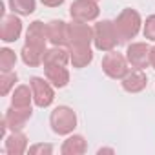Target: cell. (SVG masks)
Wrapping results in <instances>:
<instances>
[{"label":"cell","mask_w":155,"mask_h":155,"mask_svg":"<svg viewBox=\"0 0 155 155\" xmlns=\"http://www.w3.org/2000/svg\"><path fill=\"white\" fill-rule=\"evenodd\" d=\"M115 29L119 33L120 42H130L131 38H135L139 35V31L142 29V17L137 9L133 8H124L117 18L113 20Z\"/></svg>","instance_id":"cell-1"},{"label":"cell","mask_w":155,"mask_h":155,"mask_svg":"<svg viewBox=\"0 0 155 155\" xmlns=\"http://www.w3.org/2000/svg\"><path fill=\"white\" fill-rule=\"evenodd\" d=\"M119 44H120V38H119V33L115 29L113 20H101L93 26V46H95V49L106 53V51L115 49Z\"/></svg>","instance_id":"cell-2"},{"label":"cell","mask_w":155,"mask_h":155,"mask_svg":"<svg viewBox=\"0 0 155 155\" xmlns=\"http://www.w3.org/2000/svg\"><path fill=\"white\" fill-rule=\"evenodd\" d=\"M49 126L57 135H71L77 128V113L69 106H57L49 115Z\"/></svg>","instance_id":"cell-3"},{"label":"cell","mask_w":155,"mask_h":155,"mask_svg":"<svg viewBox=\"0 0 155 155\" xmlns=\"http://www.w3.org/2000/svg\"><path fill=\"white\" fill-rule=\"evenodd\" d=\"M128 66H130V64H128L126 55L119 53L117 49L106 51L104 57H102V64H101L104 75L110 77V79H113V81H120V79H122V77L130 71Z\"/></svg>","instance_id":"cell-4"},{"label":"cell","mask_w":155,"mask_h":155,"mask_svg":"<svg viewBox=\"0 0 155 155\" xmlns=\"http://www.w3.org/2000/svg\"><path fill=\"white\" fill-rule=\"evenodd\" d=\"M33 91V102L37 108H49L55 101V86L42 77H31L29 81Z\"/></svg>","instance_id":"cell-5"},{"label":"cell","mask_w":155,"mask_h":155,"mask_svg":"<svg viewBox=\"0 0 155 155\" xmlns=\"http://www.w3.org/2000/svg\"><path fill=\"white\" fill-rule=\"evenodd\" d=\"M101 15L99 2L93 0H75L69 6V17L71 20H81V22H93Z\"/></svg>","instance_id":"cell-6"},{"label":"cell","mask_w":155,"mask_h":155,"mask_svg":"<svg viewBox=\"0 0 155 155\" xmlns=\"http://www.w3.org/2000/svg\"><path fill=\"white\" fill-rule=\"evenodd\" d=\"M20 35H22L20 15H17V13L4 15L2 22H0V40L4 44H13L20 38Z\"/></svg>","instance_id":"cell-7"},{"label":"cell","mask_w":155,"mask_h":155,"mask_svg":"<svg viewBox=\"0 0 155 155\" xmlns=\"http://www.w3.org/2000/svg\"><path fill=\"white\" fill-rule=\"evenodd\" d=\"M150 49H151V46H148L146 42L128 44V48H126L128 64L131 68H137V69H146L150 66Z\"/></svg>","instance_id":"cell-8"},{"label":"cell","mask_w":155,"mask_h":155,"mask_svg":"<svg viewBox=\"0 0 155 155\" xmlns=\"http://www.w3.org/2000/svg\"><path fill=\"white\" fill-rule=\"evenodd\" d=\"M91 44H93V28L88 22L71 20L69 22V46H91Z\"/></svg>","instance_id":"cell-9"},{"label":"cell","mask_w":155,"mask_h":155,"mask_svg":"<svg viewBox=\"0 0 155 155\" xmlns=\"http://www.w3.org/2000/svg\"><path fill=\"white\" fill-rule=\"evenodd\" d=\"M31 115H33V108H15V106H9L2 120L8 126V130L20 131V130L26 128V124L31 119Z\"/></svg>","instance_id":"cell-10"},{"label":"cell","mask_w":155,"mask_h":155,"mask_svg":"<svg viewBox=\"0 0 155 155\" xmlns=\"http://www.w3.org/2000/svg\"><path fill=\"white\" fill-rule=\"evenodd\" d=\"M48 28V40L51 42V46H62L68 48L69 46V24L64 20H49L46 24Z\"/></svg>","instance_id":"cell-11"},{"label":"cell","mask_w":155,"mask_h":155,"mask_svg":"<svg viewBox=\"0 0 155 155\" xmlns=\"http://www.w3.org/2000/svg\"><path fill=\"white\" fill-rule=\"evenodd\" d=\"M120 86L128 93H140L148 86V75L144 73V69L133 68L120 79Z\"/></svg>","instance_id":"cell-12"},{"label":"cell","mask_w":155,"mask_h":155,"mask_svg":"<svg viewBox=\"0 0 155 155\" xmlns=\"http://www.w3.org/2000/svg\"><path fill=\"white\" fill-rule=\"evenodd\" d=\"M48 28L44 22L40 20H33L29 24V28L26 29V44H31L35 48H40V49H46V44H48Z\"/></svg>","instance_id":"cell-13"},{"label":"cell","mask_w":155,"mask_h":155,"mask_svg":"<svg viewBox=\"0 0 155 155\" xmlns=\"http://www.w3.org/2000/svg\"><path fill=\"white\" fill-rule=\"evenodd\" d=\"M29 148L28 137L20 131H11L9 135H6L4 139V150L8 155H24Z\"/></svg>","instance_id":"cell-14"},{"label":"cell","mask_w":155,"mask_h":155,"mask_svg":"<svg viewBox=\"0 0 155 155\" xmlns=\"http://www.w3.org/2000/svg\"><path fill=\"white\" fill-rule=\"evenodd\" d=\"M69 62L73 68L82 69L93 60V51L91 46H69Z\"/></svg>","instance_id":"cell-15"},{"label":"cell","mask_w":155,"mask_h":155,"mask_svg":"<svg viewBox=\"0 0 155 155\" xmlns=\"http://www.w3.org/2000/svg\"><path fill=\"white\" fill-rule=\"evenodd\" d=\"M44 73H46V79L55 86V88H66L69 84V71L66 66H44Z\"/></svg>","instance_id":"cell-16"},{"label":"cell","mask_w":155,"mask_h":155,"mask_svg":"<svg viewBox=\"0 0 155 155\" xmlns=\"http://www.w3.org/2000/svg\"><path fill=\"white\" fill-rule=\"evenodd\" d=\"M88 151V142L82 135H77V133H71L68 135V139L62 142L60 146V153L62 155H82Z\"/></svg>","instance_id":"cell-17"},{"label":"cell","mask_w":155,"mask_h":155,"mask_svg":"<svg viewBox=\"0 0 155 155\" xmlns=\"http://www.w3.org/2000/svg\"><path fill=\"white\" fill-rule=\"evenodd\" d=\"M69 62V49L62 48V46H53L49 49L44 51V60H42V66H68Z\"/></svg>","instance_id":"cell-18"},{"label":"cell","mask_w":155,"mask_h":155,"mask_svg":"<svg viewBox=\"0 0 155 155\" xmlns=\"http://www.w3.org/2000/svg\"><path fill=\"white\" fill-rule=\"evenodd\" d=\"M33 91H31V86H26V84H20L13 90V95H11V106L15 108H33Z\"/></svg>","instance_id":"cell-19"},{"label":"cell","mask_w":155,"mask_h":155,"mask_svg":"<svg viewBox=\"0 0 155 155\" xmlns=\"http://www.w3.org/2000/svg\"><path fill=\"white\" fill-rule=\"evenodd\" d=\"M44 51L46 49H40V48H35L31 44H24L22 46V51H20V57H22V62L29 68H37V66H42V60H44Z\"/></svg>","instance_id":"cell-20"},{"label":"cell","mask_w":155,"mask_h":155,"mask_svg":"<svg viewBox=\"0 0 155 155\" xmlns=\"http://www.w3.org/2000/svg\"><path fill=\"white\" fill-rule=\"evenodd\" d=\"M11 13H17L20 17H29L37 9V0H8Z\"/></svg>","instance_id":"cell-21"},{"label":"cell","mask_w":155,"mask_h":155,"mask_svg":"<svg viewBox=\"0 0 155 155\" xmlns=\"http://www.w3.org/2000/svg\"><path fill=\"white\" fill-rule=\"evenodd\" d=\"M18 82V75L11 69V71H2L0 73V95L6 97L15 90V84Z\"/></svg>","instance_id":"cell-22"},{"label":"cell","mask_w":155,"mask_h":155,"mask_svg":"<svg viewBox=\"0 0 155 155\" xmlns=\"http://www.w3.org/2000/svg\"><path fill=\"white\" fill-rule=\"evenodd\" d=\"M17 64V53L9 48L0 49V71H11Z\"/></svg>","instance_id":"cell-23"},{"label":"cell","mask_w":155,"mask_h":155,"mask_svg":"<svg viewBox=\"0 0 155 155\" xmlns=\"http://www.w3.org/2000/svg\"><path fill=\"white\" fill-rule=\"evenodd\" d=\"M142 35H144L146 40L155 42V15H150L142 22Z\"/></svg>","instance_id":"cell-24"},{"label":"cell","mask_w":155,"mask_h":155,"mask_svg":"<svg viewBox=\"0 0 155 155\" xmlns=\"http://www.w3.org/2000/svg\"><path fill=\"white\" fill-rule=\"evenodd\" d=\"M28 153H31V155H51L53 153V144L37 142V144H33V146L28 148Z\"/></svg>","instance_id":"cell-25"},{"label":"cell","mask_w":155,"mask_h":155,"mask_svg":"<svg viewBox=\"0 0 155 155\" xmlns=\"http://www.w3.org/2000/svg\"><path fill=\"white\" fill-rule=\"evenodd\" d=\"M40 2L44 6H48V8H58V6L64 4V0H40Z\"/></svg>","instance_id":"cell-26"},{"label":"cell","mask_w":155,"mask_h":155,"mask_svg":"<svg viewBox=\"0 0 155 155\" xmlns=\"http://www.w3.org/2000/svg\"><path fill=\"white\" fill-rule=\"evenodd\" d=\"M150 66L155 69V44H153L151 49H150Z\"/></svg>","instance_id":"cell-27"},{"label":"cell","mask_w":155,"mask_h":155,"mask_svg":"<svg viewBox=\"0 0 155 155\" xmlns=\"http://www.w3.org/2000/svg\"><path fill=\"white\" fill-rule=\"evenodd\" d=\"M97 153L99 155H102V153H115V150L113 148H101V150H97Z\"/></svg>","instance_id":"cell-28"},{"label":"cell","mask_w":155,"mask_h":155,"mask_svg":"<svg viewBox=\"0 0 155 155\" xmlns=\"http://www.w3.org/2000/svg\"><path fill=\"white\" fill-rule=\"evenodd\" d=\"M93 2H99V0H93Z\"/></svg>","instance_id":"cell-29"}]
</instances>
